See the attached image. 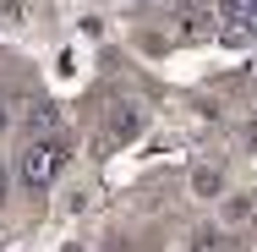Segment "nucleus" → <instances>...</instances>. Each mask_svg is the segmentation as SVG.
Instances as JSON below:
<instances>
[{
  "label": "nucleus",
  "instance_id": "nucleus-1",
  "mask_svg": "<svg viewBox=\"0 0 257 252\" xmlns=\"http://www.w3.org/2000/svg\"><path fill=\"white\" fill-rule=\"evenodd\" d=\"M66 159H71V148H66L60 137H33V143L22 148V159H17V181H22L28 192H44L55 176L66 170Z\"/></svg>",
  "mask_w": 257,
  "mask_h": 252
},
{
  "label": "nucleus",
  "instance_id": "nucleus-2",
  "mask_svg": "<svg viewBox=\"0 0 257 252\" xmlns=\"http://www.w3.org/2000/svg\"><path fill=\"white\" fill-rule=\"evenodd\" d=\"M137 132H143V110H137V104H115V110H109L104 137H109V143H132Z\"/></svg>",
  "mask_w": 257,
  "mask_h": 252
},
{
  "label": "nucleus",
  "instance_id": "nucleus-3",
  "mask_svg": "<svg viewBox=\"0 0 257 252\" xmlns=\"http://www.w3.org/2000/svg\"><path fill=\"white\" fill-rule=\"evenodd\" d=\"M192 192L197 198H224V170L219 164H197L192 170Z\"/></svg>",
  "mask_w": 257,
  "mask_h": 252
},
{
  "label": "nucleus",
  "instance_id": "nucleus-4",
  "mask_svg": "<svg viewBox=\"0 0 257 252\" xmlns=\"http://www.w3.org/2000/svg\"><path fill=\"white\" fill-rule=\"evenodd\" d=\"M55 121H60V110H55L50 99H33V104H28V126H33L39 137H50V132H55Z\"/></svg>",
  "mask_w": 257,
  "mask_h": 252
},
{
  "label": "nucleus",
  "instance_id": "nucleus-5",
  "mask_svg": "<svg viewBox=\"0 0 257 252\" xmlns=\"http://www.w3.org/2000/svg\"><path fill=\"white\" fill-rule=\"evenodd\" d=\"M224 225H257V203L246 198V192L224 198Z\"/></svg>",
  "mask_w": 257,
  "mask_h": 252
},
{
  "label": "nucleus",
  "instance_id": "nucleus-6",
  "mask_svg": "<svg viewBox=\"0 0 257 252\" xmlns=\"http://www.w3.org/2000/svg\"><path fill=\"white\" fill-rule=\"evenodd\" d=\"M186 252H224V230L219 225H197L186 236Z\"/></svg>",
  "mask_w": 257,
  "mask_h": 252
},
{
  "label": "nucleus",
  "instance_id": "nucleus-7",
  "mask_svg": "<svg viewBox=\"0 0 257 252\" xmlns=\"http://www.w3.org/2000/svg\"><path fill=\"white\" fill-rule=\"evenodd\" d=\"M0 17H11V22H22V0H0Z\"/></svg>",
  "mask_w": 257,
  "mask_h": 252
},
{
  "label": "nucleus",
  "instance_id": "nucleus-8",
  "mask_svg": "<svg viewBox=\"0 0 257 252\" xmlns=\"http://www.w3.org/2000/svg\"><path fill=\"white\" fill-rule=\"evenodd\" d=\"M6 192H11V170L0 164V208H6Z\"/></svg>",
  "mask_w": 257,
  "mask_h": 252
},
{
  "label": "nucleus",
  "instance_id": "nucleus-9",
  "mask_svg": "<svg viewBox=\"0 0 257 252\" xmlns=\"http://www.w3.org/2000/svg\"><path fill=\"white\" fill-rule=\"evenodd\" d=\"M6 132H11V104L0 99V137H6Z\"/></svg>",
  "mask_w": 257,
  "mask_h": 252
}]
</instances>
